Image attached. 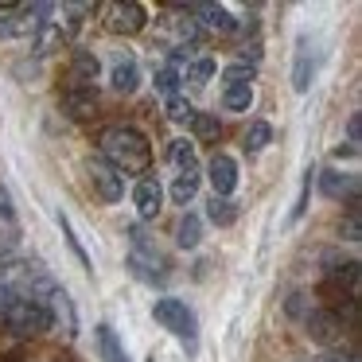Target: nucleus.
<instances>
[{
	"mask_svg": "<svg viewBox=\"0 0 362 362\" xmlns=\"http://www.w3.org/2000/svg\"><path fill=\"white\" fill-rule=\"evenodd\" d=\"M98 160H105L117 175H152V144L133 125H105L98 133Z\"/></svg>",
	"mask_w": 362,
	"mask_h": 362,
	"instance_id": "obj_1",
	"label": "nucleus"
},
{
	"mask_svg": "<svg viewBox=\"0 0 362 362\" xmlns=\"http://www.w3.org/2000/svg\"><path fill=\"white\" fill-rule=\"evenodd\" d=\"M0 323L12 331L16 339H40L51 331V312L32 296H12L0 312Z\"/></svg>",
	"mask_w": 362,
	"mask_h": 362,
	"instance_id": "obj_2",
	"label": "nucleus"
},
{
	"mask_svg": "<svg viewBox=\"0 0 362 362\" xmlns=\"http://www.w3.org/2000/svg\"><path fill=\"white\" fill-rule=\"evenodd\" d=\"M152 320H156L164 331H172V335L183 343V351H187V354L199 351V320H195V312L187 308V300L160 296L156 304H152Z\"/></svg>",
	"mask_w": 362,
	"mask_h": 362,
	"instance_id": "obj_3",
	"label": "nucleus"
},
{
	"mask_svg": "<svg viewBox=\"0 0 362 362\" xmlns=\"http://www.w3.org/2000/svg\"><path fill=\"white\" fill-rule=\"evenodd\" d=\"M98 16L110 35H141L148 24V8L136 0H105V4H98Z\"/></svg>",
	"mask_w": 362,
	"mask_h": 362,
	"instance_id": "obj_4",
	"label": "nucleus"
},
{
	"mask_svg": "<svg viewBox=\"0 0 362 362\" xmlns=\"http://www.w3.org/2000/svg\"><path fill=\"white\" fill-rule=\"evenodd\" d=\"M304 327H308V339L320 343L323 351H351V346H346V331H351V323L339 320L331 308H312L308 320H304Z\"/></svg>",
	"mask_w": 362,
	"mask_h": 362,
	"instance_id": "obj_5",
	"label": "nucleus"
},
{
	"mask_svg": "<svg viewBox=\"0 0 362 362\" xmlns=\"http://www.w3.org/2000/svg\"><path fill=\"white\" fill-rule=\"evenodd\" d=\"M129 273L136 276V281L141 284H152V288H156V284H168V261H164V253L156 250V245H148V250H129Z\"/></svg>",
	"mask_w": 362,
	"mask_h": 362,
	"instance_id": "obj_6",
	"label": "nucleus"
},
{
	"mask_svg": "<svg viewBox=\"0 0 362 362\" xmlns=\"http://www.w3.org/2000/svg\"><path fill=\"white\" fill-rule=\"evenodd\" d=\"M86 180H90V187H94V195L102 199V203H121V199H125V175H117L105 160H90Z\"/></svg>",
	"mask_w": 362,
	"mask_h": 362,
	"instance_id": "obj_7",
	"label": "nucleus"
},
{
	"mask_svg": "<svg viewBox=\"0 0 362 362\" xmlns=\"http://www.w3.org/2000/svg\"><path fill=\"white\" fill-rule=\"evenodd\" d=\"M187 12L203 35H234V28H238L234 12L226 4H187Z\"/></svg>",
	"mask_w": 362,
	"mask_h": 362,
	"instance_id": "obj_8",
	"label": "nucleus"
},
{
	"mask_svg": "<svg viewBox=\"0 0 362 362\" xmlns=\"http://www.w3.org/2000/svg\"><path fill=\"white\" fill-rule=\"evenodd\" d=\"M133 206H136V218H141V226H144V222H152V218H160V211H164V183H160L156 175H144V180H136V187H133Z\"/></svg>",
	"mask_w": 362,
	"mask_h": 362,
	"instance_id": "obj_9",
	"label": "nucleus"
},
{
	"mask_svg": "<svg viewBox=\"0 0 362 362\" xmlns=\"http://www.w3.org/2000/svg\"><path fill=\"white\" fill-rule=\"evenodd\" d=\"M98 74H102V59L94 51H74L66 63V86L71 90H98Z\"/></svg>",
	"mask_w": 362,
	"mask_h": 362,
	"instance_id": "obj_10",
	"label": "nucleus"
},
{
	"mask_svg": "<svg viewBox=\"0 0 362 362\" xmlns=\"http://www.w3.org/2000/svg\"><path fill=\"white\" fill-rule=\"evenodd\" d=\"M206 180H211L214 187V199H230L238 187V164L234 156H226V152H214L211 164H206Z\"/></svg>",
	"mask_w": 362,
	"mask_h": 362,
	"instance_id": "obj_11",
	"label": "nucleus"
},
{
	"mask_svg": "<svg viewBox=\"0 0 362 362\" xmlns=\"http://www.w3.org/2000/svg\"><path fill=\"white\" fill-rule=\"evenodd\" d=\"M320 191L327 199L358 203V175H354V172H339V168H327V172H320Z\"/></svg>",
	"mask_w": 362,
	"mask_h": 362,
	"instance_id": "obj_12",
	"label": "nucleus"
},
{
	"mask_svg": "<svg viewBox=\"0 0 362 362\" xmlns=\"http://www.w3.org/2000/svg\"><path fill=\"white\" fill-rule=\"evenodd\" d=\"M59 105H63L66 117L86 121V117H94V113H98V90H71V86H63Z\"/></svg>",
	"mask_w": 362,
	"mask_h": 362,
	"instance_id": "obj_13",
	"label": "nucleus"
},
{
	"mask_svg": "<svg viewBox=\"0 0 362 362\" xmlns=\"http://www.w3.org/2000/svg\"><path fill=\"white\" fill-rule=\"evenodd\" d=\"M110 86L117 90V94H136V86H141V66H136L133 55H117V59H113Z\"/></svg>",
	"mask_w": 362,
	"mask_h": 362,
	"instance_id": "obj_14",
	"label": "nucleus"
},
{
	"mask_svg": "<svg viewBox=\"0 0 362 362\" xmlns=\"http://www.w3.org/2000/svg\"><path fill=\"white\" fill-rule=\"evenodd\" d=\"M94 343H98V358L102 362H129L125 358V343H121V335L110 327V323H98L94 327Z\"/></svg>",
	"mask_w": 362,
	"mask_h": 362,
	"instance_id": "obj_15",
	"label": "nucleus"
},
{
	"mask_svg": "<svg viewBox=\"0 0 362 362\" xmlns=\"http://www.w3.org/2000/svg\"><path fill=\"white\" fill-rule=\"evenodd\" d=\"M312 74H315V55L308 51V40H300L296 66H292V90H296V94H308V90H312Z\"/></svg>",
	"mask_w": 362,
	"mask_h": 362,
	"instance_id": "obj_16",
	"label": "nucleus"
},
{
	"mask_svg": "<svg viewBox=\"0 0 362 362\" xmlns=\"http://www.w3.org/2000/svg\"><path fill=\"white\" fill-rule=\"evenodd\" d=\"M191 136H195V148L199 144H214L222 136V121H218V113H195L191 117Z\"/></svg>",
	"mask_w": 362,
	"mask_h": 362,
	"instance_id": "obj_17",
	"label": "nucleus"
},
{
	"mask_svg": "<svg viewBox=\"0 0 362 362\" xmlns=\"http://www.w3.org/2000/svg\"><path fill=\"white\" fill-rule=\"evenodd\" d=\"M199 183H203L199 168H187V172H180V175H175V183H172V199H175L180 206H187L191 199L199 195Z\"/></svg>",
	"mask_w": 362,
	"mask_h": 362,
	"instance_id": "obj_18",
	"label": "nucleus"
},
{
	"mask_svg": "<svg viewBox=\"0 0 362 362\" xmlns=\"http://www.w3.org/2000/svg\"><path fill=\"white\" fill-rule=\"evenodd\" d=\"M269 144H273V125H269V121H250V129H245V144H242V148L250 152V156H257V152H265Z\"/></svg>",
	"mask_w": 362,
	"mask_h": 362,
	"instance_id": "obj_19",
	"label": "nucleus"
},
{
	"mask_svg": "<svg viewBox=\"0 0 362 362\" xmlns=\"http://www.w3.org/2000/svg\"><path fill=\"white\" fill-rule=\"evenodd\" d=\"M199 238H203V218L199 214H183L180 226H175V245L180 250H195Z\"/></svg>",
	"mask_w": 362,
	"mask_h": 362,
	"instance_id": "obj_20",
	"label": "nucleus"
},
{
	"mask_svg": "<svg viewBox=\"0 0 362 362\" xmlns=\"http://www.w3.org/2000/svg\"><path fill=\"white\" fill-rule=\"evenodd\" d=\"M168 160H172L180 172H187V168H199V148L187 136H180V141H172V148H168Z\"/></svg>",
	"mask_w": 362,
	"mask_h": 362,
	"instance_id": "obj_21",
	"label": "nucleus"
},
{
	"mask_svg": "<svg viewBox=\"0 0 362 362\" xmlns=\"http://www.w3.org/2000/svg\"><path fill=\"white\" fill-rule=\"evenodd\" d=\"M206 218L214 222V226H234L238 222V203L234 199H211V203H206Z\"/></svg>",
	"mask_w": 362,
	"mask_h": 362,
	"instance_id": "obj_22",
	"label": "nucleus"
},
{
	"mask_svg": "<svg viewBox=\"0 0 362 362\" xmlns=\"http://www.w3.org/2000/svg\"><path fill=\"white\" fill-rule=\"evenodd\" d=\"M214 71H218V66H214V59L211 55H199V59H191V63H187V82L195 90H203L206 82L214 78Z\"/></svg>",
	"mask_w": 362,
	"mask_h": 362,
	"instance_id": "obj_23",
	"label": "nucleus"
},
{
	"mask_svg": "<svg viewBox=\"0 0 362 362\" xmlns=\"http://www.w3.org/2000/svg\"><path fill=\"white\" fill-rule=\"evenodd\" d=\"M222 105H226L230 113H250L253 86H226V90H222Z\"/></svg>",
	"mask_w": 362,
	"mask_h": 362,
	"instance_id": "obj_24",
	"label": "nucleus"
},
{
	"mask_svg": "<svg viewBox=\"0 0 362 362\" xmlns=\"http://www.w3.org/2000/svg\"><path fill=\"white\" fill-rule=\"evenodd\" d=\"M164 113H168V121H175V125H191L195 105H191L183 94H172V98H164Z\"/></svg>",
	"mask_w": 362,
	"mask_h": 362,
	"instance_id": "obj_25",
	"label": "nucleus"
},
{
	"mask_svg": "<svg viewBox=\"0 0 362 362\" xmlns=\"http://www.w3.org/2000/svg\"><path fill=\"white\" fill-rule=\"evenodd\" d=\"M339 238H343V242H362V211H358V203H346V214H343V222H339Z\"/></svg>",
	"mask_w": 362,
	"mask_h": 362,
	"instance_id": "obj_26",
	"label": "nucleus"
},
{
	"mask_svg": "<svg viewBox=\"0 0 362 362\" xmlns=\"http://www.w3.org/2000/svg\"><path fill=\"white\" fill-rule=\"evenodd\" d=\"M222 78H226V86H253V78H257V66L253 63H230L226 71H222Z\"/></svg>",
	"mask_w": 362,
	"mask_h": 362,
	"instance_id": "obj_27",
	"label": "nucleus"
},
{
	"mask_svg": "<svg viewBox=\"0 0 362 362\" xmlns=\"http://www.w3.org/2000/svg\"><path fill=\"white\" fill-rule=\"evenodd\" d=\"M152 82H156V90L164 98L180 94V71H175V66H168V63H160L156 71H152Z\"/></svg>",
	"mask_w": 362,
	"mask_h": 362,
	"instance_id": "obj_28",
	"label": "nucleus"
},
{
	"mask_svg": "<svg viewBox=\"0 0 362 362\" xmlns=\"http://www.w3.org/2000/svg\"><path fill=\"white\" fill-rule=\"evenodd\" d=\"M55 222H59V230H63V238H66V245H71V250H74V257H78V261H82V265H86V269H90V257H86V250H82V242H78V238H74V226H71V218H66V214H63V211H59V214H55Z\"/></svg>",
	"mask_w": 362,
	"mask_h": 362,
	"instance_id": "obj_29",
	"label": "nucleus"
},
{
	"mask_svg": "<svg viewBox=\"0 0 362 362\" xmlns=\"http://www.w3.org/2000/svg\"><path fill=\"white\" fill-rule=\"evenodd\" d=\"M284 312H288L292 320H308V312H312V296H308V292H292V296L284 300Z\"/></svg>",
	"mask_w": 362,
	"mask_h": 362,
	"instance_id": "obj_30",
	"label": "nucleus"
},
{
	"mask_svg": "<svg viewBox=\"0 0 362 362\" xmlns=\"http://www.w3.org/2000/svg\"><path fill=\"white\" fill-rule=\"evenodd\" d=\"M12 253H16V234L0 226V265H4V261H12Z\"/></svg>",
	"mask_w": 362,
	"mask_h": 362,
	"instance_id": "obj_31",
	"label": "nucleus"
},
{
	"mask_svg": "<svg viewBox=\"0 0 362 362\" xmlns=\"http://www.w3.org/2000/svg\"><path fill=\"white\" fill-rule=\"evenodd\" d=\"M312 362H358V354L354 351H320Z\"/></svg>",
	"mask_w": 362,
	"mask_h": 362,
	"instance_id": "obj_32",
	"label": "nucleus"
},
{
	"mask_svg": "<svg viewBox=\"0 0 362 362\" xmlns=\"http://www.w3.org/2000/svg\"><path fill=\"white\" fill-rule=\"evenodd\" d=\"M12 214H16V206H12V195H8V187L0 183V222H12Z\"/></svg>",
	"mask_w": 362,
	"mask_h": 362,
	"instance_id": "obj_33",
	"label": "nucleus"
},
{
	"mask_svg": "<svg viewBox=\"0 0 362 362\" xmlns=\"http://www.w3.org/2000/svg\"><path fill=\"white\" fill-rule=\"evenodd\" d=\"M358 136H362V113H351L346 117V144H358Z\"/></svg>",
	"mask_w": 362,
	"mask_h": 362,
	"instance_id": "obj_34",
	"label": "nucleus"
},
{
	"mask_svg": "<svg viewBox=\"0 0 362 362\" xmlns=\"http://www.w3.org/2000/svg\"><path fill=\"white\" fill-rule=\"evenodd\" d=\"M358 156V144H335V160H354Z\"/></svg>",
	"mask_w": 362,
	"mask_h": 362,
	"instance_id": "obj_35",
	"label": "nucleus"
}]
</instances>
